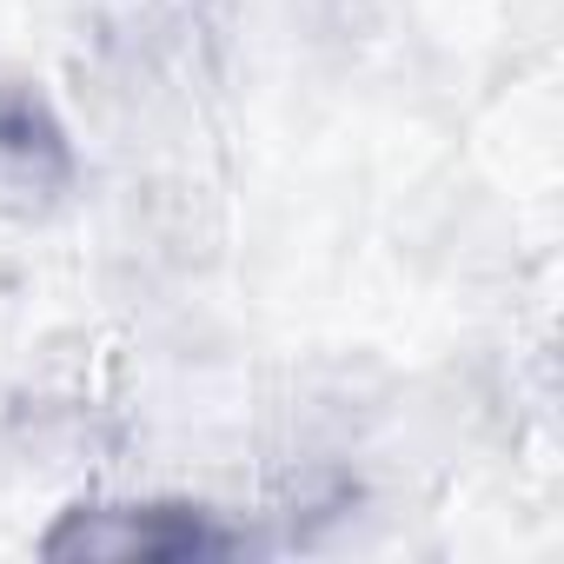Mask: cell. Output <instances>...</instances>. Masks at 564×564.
<instances>
[{
  "instance_id": "1",
  "label": "cell",
  "mask_w": 564,
  "mask_h": 564,
  "mask_svg": "<svg viewBox=\"0 0 564 564\" xmlns=\"http://www.w3.org/2000/svg\"><path fill=\"white\" fill-rule=\"evenodd\" d=\"M246 538L186 498H147V505H74L41 538V557H120V564H186V557H239Z\"/></svg>"
},
{
  "instance_id": "2",
  "label": "cell",
  "mask_w": 564,
  "mask_h": 564,
  "mask_svg": "<svg viewBox=\"0 0 564 564\" xmlns=\"http://www.w3.org/2000/svg\"><path fill=\"white\" fill-rule=\"evenodd\" d=\"M74 186V140L61 113L21 87L0 80V213L8 219H47Z\"/></svg>"
},
{
  "instance_id": "3",
  "label": "cell",
  "mask_w": 564,
  "mask_h": 564,
  "mask_svg": "<svg viewBox=\"0 0 564 564\" xmlns=\"http://www.w3.org/2000/svg\"><path fill=\"white\" fill-rule=\"evenodd\" d=\"M127 14L153 28H206V0H127Z\"/></svg>"
}]
</instances>
